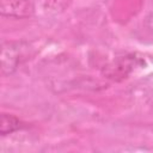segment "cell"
<instances>
[{"label":"cell","mask_w":153,"mask_h":153,"mask_svg":"<svg viewBox=\"0 0 153 153\" xmlns=\"http://www.w3.org/2000/svg\"><path fill=\"white\" fill-rule=\"evenodd\" d=\"M29 44L25 42L8 41L1 45V73L5 76L12 75L18 67L27 60Z\"/></svg>","instance_id":"1"},{"label":"cell","mask_w":153,"mask_h":153,"mask_svg":"<svg viewBox=\"0 0 153 153\" xmlns=\"http://www.w3.org/2000/svg\"><path fill=\"white\" fill-rule=\"evenodd\" d=\"M0 13L14 19L31 18L35 14V5L31 0H0Z\"/></svg>","instance_id":"2"},{"label":"cell","mask_w":153,"mask_h":153,"mask_svg":"<svg viewBox=\"0 0 153 153\" xmlns=\"http://www.w3.org/2000/svg\"><path fill=\"white\" fill-rule=\"evenodd\" d=\"M24 128L23 122L14 115L11 114H1L0 116V135L6 136L13 134Z\"/></svg>","instance_id":"3"}]
</instances>
